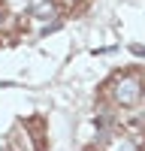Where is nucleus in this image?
<instances>
[{
    "label": "nucleus",
    "mask_w": 145,
    "mask_h": 151,
    "mask_svg": "<svg viewBox=\"0 0 145 151\" xmlns=\"http://www.w3.org/2000/svg\"><path fill=\"white\" fill-rule=\"evenodd\" d=\"M142 79L136 73H121V76H115L112 82H109V97H112V103L115 106H124V109H130V106H136L139 100H142Z\"/></svg>",
    "instance_id": "1"
},
{
    "label": "nucleus",
    "mask_w": 145,
    "mask_h": 151,
    "mask_svg": "<svg viewBox=\"0 0 145 151\" xmlns=\"http://www.w3.org/2000/svg\"><path fill=\"white\" fill-rule=\"evenodd\" d=\"M103 151H136V139L127 133H103Z\"/></svg>",
    "instance_id": "2"
},
{
    "label": "nucleus",
    "mask_w": 145,
    "mask_h": 151,
    "mask_svg": "<svg viewBox=\"0 0 145 151\" xmlns=\"http://www.w3.org/2000/svg\"><path fill=\"white\" fill-rule=\"evenodd\" d=\"M33 15H36V18H42V21L55 18V3H52V0H36V6H33Z\"/></svg>",
    "instance_id": "3"
},
{
    "label": "nucleus",
    "mask_w": 145,
    "mask_h": 151,
    "mask_svg": "<svg viewBox=\"0 0 145 151\" xmlns=\"http://www.w3.org/2000/svg\"><path fill=\"white\" fill-rule=\"evenodd\" d=\"M3 21H6V9L0 6V27H3Z\"/></svg>",
    "instance_id": "4"
},
{
    "label": "nucleus",
    "mask_w": 145,
    "mask_h": 151,
    "mask_svg": "<svg viewBox=\"0 0 145 151\" xmlns=\"http://www.w3.org/2000/svg\"><path fill=\"white\" fill-rule=\"evenodd\" d=\"M60 3H67V6H79L82 0H60Z\"/></svg>",
    "instance_id": "5"
},
{
    "label": "nucleus",
    "mask_w": 145,
    "mask_h": 151,
    "mask_svg": "<svg viewBox=\"0 0 145 151\" xmlns=\"http://www.w3.org/2000/svg\"><path fill=\"white\" fill-rule=\"evenodd\" d=\"M133 55H145V48L142 45H133Z\"/></svg>",
    "instance_id": "6"
}]
</instances>
